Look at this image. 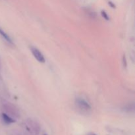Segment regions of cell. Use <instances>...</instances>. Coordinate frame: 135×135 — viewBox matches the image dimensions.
Instances as JSON below:
<instances>
[{"mask_svg":"<svg viewBox=\"0 0 135 135\" xmlns=\"http://www.w3.org/2000/svg\"><path fill=\"white\" fill-rule=\"evenodd\" d=\"M24 128L30 135H38L41 131V127L38 122L28 119L24 123Z\"/></svg>","mask_w":135,"mask_h":135,"instance_id":"obj_1","label":"cell"},{"mask_svg":"<svg viewBox=\"0 0 135 135\" xmlns=\"http://www.w3.org/2000/svg\"><path fill=\"white\" fill-rule=\"evenodd\" d=\"M3 108L5 109V113L9 115L13 118H18L20 117V113L18 109L10 103H7L3 105Z\"/></svg>","mask_w":135,"mask_h":135,"instance_id":"obj_2","label":"cell"},{"mask_svg":"<svg viewBox=\"0 0 135 135\" xmlns=\"http://www.w3.org/2000/svg\"><path fill=\"white\" fill-rule=\"evenodd\" d=\"M76 104L78 108L83 112H88L91 109L90 104L83 98H77L76 100Z\"/></svg>","mask_w":135,"mask_h":135,"instance_id":"obj_3","label":"cell"},{"mask_svg":"<svg viewBox=\"0 0 135 135\" xmlns=\"http://www.w3.org/2000/svg\"><path fill=\"white\" fill-rule=\"evenodd\" d=\"M30 50H31L32 54H33L34 57L37 59V61H38L40 63H44V56L43 54L40 52V51L39 50H38V49L34 47H30Z\"/></svg>","mask_w":135,"mask_h":135,"instance_id":"obj_4","label":"cell"},{"mask_svg":"<svg viewBox=\"0 0 135 135\" xmlns=\"http://www.w3.org/2000/svg\"><path fill=\"white\" fill-rule=\"evenodd\" d=\"M2 118L3 120L4 121V122L6 123L7 124L13 123L15 122V119L13 118V117L9 116V115L6 114L5 113H3L2 114Z\"/></svg>","mask_w":135,"mask_h":135,"instance_id":"obj_5","label":"cell"},{"mask_svg":"<svg viewBox=\"0 0 135 135\" xmlns=\"http://www.w3.org/2000/svg\"><path fill=\"white\" fill-rule=\"evenodd\" d=\"M0 35L1 36V37H2L4 40H6L7 42H9V44H13V41H12L11 38H10V36H9L6 32H5L4 30H3V29H1V28H0Z\"/></svg>","mask_w":135,"mask_h":135,"instance_id":"obj_6","label":"cell"},{"mask_svg":"<svg viewBox=\"0 0 135 135\" xmlns=\"http://www.w3.org/2000/svg\"><path fill=\"white\" fill-rule=\"evenodd\" d=\"M102 15L103 17H104V18H105L106 20L109 19V17H108V14H107V13H105V11H102Z\"/></svg>","mask_w":135,"mask_h":135,"instance_id":"obj_7","label":"cell"},{"mask_svg":"<svg viewBox=\"0 0 135 135\" xmlns=\"http://www.w3.org/2000/svg\"><path fill=\"white\" fill-rule=\"evenodd\" d=\"M12 135H21V134L18 133H14Z\"/></svg>","mask_w":135,"mask_h":135,"instance_id":"obj_8","label":"cell"},{"mask_svg":"<svg viewBox=\"0 0 135 135\" xmlns=\"http://www.w3.org/2000/svg\"><path fill=\"white\" fill-rule=\"evenodd\" d=\"M90 135H96V134H94V133H92V134H91Z\"/></svg>","mask_w":135,"mask_h":135,"instance_id":"obj_9","label":"cell"},{"mask_svg":"<svg viewBox=\"0 0 135 135\" xmlns=\"http://www.w3.org/2000/svg\"><path fill=\"white\" fill-rule=\"evenodd\" d=\"M44 135H47V134H44Z\"/></svg>","mask_w":135,"mask_h":135,"instance_id":"obj_10","label":"cell"}]
</instances>
